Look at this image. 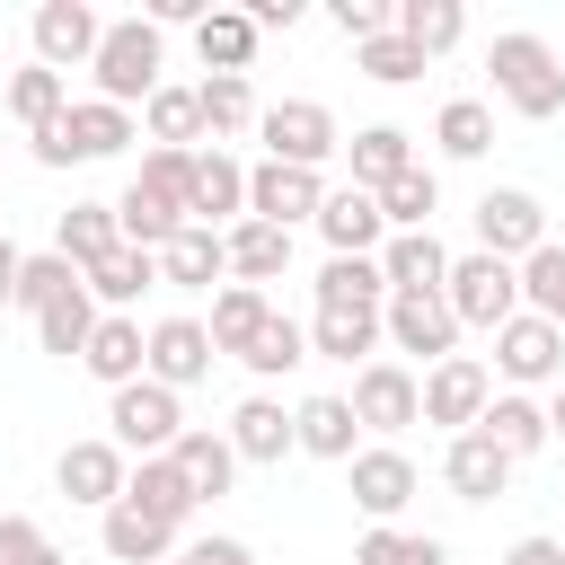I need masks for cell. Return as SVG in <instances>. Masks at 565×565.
I'll return each mask as SVG.
<instances>
[{"mask_svg": "<svg viewBox=\"0 0 565 565\" xmlns=\"http://www.w3.org/2000/svg\"><path fill=\"white\" fill-rule=\"evenodd\" d=\"M353 424L362 433H406L424 424V380L406 362H362L353 371Z\"/></svg>", "mask_w": 565, "mask_h": 565, "instance_id": "cell-9", "label": "cell"}, {"mask_svg": "<svg viewBox=\"0 0 565 565\" xmlns=\"http://www.w3.org/2000/svg\"><path fill=\"white\" fill-rule=\"evenodd\" d=\"M494 371L512 380V388H539V380H565V335L539 318V309H521L512 327H494Z\"/></svg>", "mask_w": 565, "mask_h": 565, "instance_id": "cell-11", "label": "cell"}, {"mask_svg": "<svg viewBox=\"0 0 565 565\" xmlns=\"http://www.w3.org/2000/svg\"><path fill=\"white\" fill-rule=\"evenodd\" d=\"M177 565H194V556H177Z\"/></svg>", "mask_w": 565, "mask_h": 565, "instance_id": "cell-57", "label": "cell"}, {"mask_svg": "<svg viewBox=\"0 0 565 565\" xmlns=\"http://www.w3.org/2000/svg\"><path fill=\"white\" fill-rule=\"evenodd\" d=\"M433 203H441V185H433V168L415 159L388 194H380V212H388V230H433Z\"/></svg>", "mask_w": 565, "mask_h": 565, "instance_id": "cell-48", "label": "cell"}, {"mask_svg": "<svg viewBox=\"0 0 565 565\" xmlns=\"http://www.w3.org/2000/svg\"><path fill=\"white\" fill-rule=\"evenodd\" d=\"M380 274H388V300H424V291L450 282V247H441L433 230H388Z\"/></svg>", "mask_w": 565, "mask_h": 565, "instance_id": "cell-17", "label": "cell"}, {"mask_svg": "<svg viewBox=\"0 0 565 565\" xmlns=\"http://www.w3.org/2000/svg\"><path fill=\"white\" fill-rule=\"evenodd\" d=\"M194 132H203V97H194V88H177V79H168V88H159V97H150V150H185V141H194Z\"/></svg>", "mask_w": 565, "mask_h": 565, "instance_id": "cell-43", "label": "cell"}, {"mask_svg": "<svg viewBox=\"0 0 565 565\" xmlns=\"http://www.w3.org/2000/svg\"><path fill=\"white\" fill-rule=\"evenodd\" d=\"M247 18H256V35H265V26H291V18H300V0H256Z\"/></svg>", "mask_w": 565, "mask_h": 565, "instance_id": "cell-55", "label": "cell"}, {"mask_svg": "<svg viewBox=\"0 0 565 565\" xmlns=\"http://www.w3.org/2000/svg\"><path fill=\"white\" fill-rule=\"evenodd\" d=\"M433 141H441V159H486L494 150V106L486 97H450L433 115Z\"/></svg>", "mask_w": 565, "mask_h": 565, "instance_id": "cell-36", "label": "cell"}, {"mask_svg": "<svg viewBox=\"0 0 565 565\" xmlns=\"http://www.w3.org/2000/svg\"><path fill=\"white\" fill-rule=\"evenodd\" d=\"M194 97H203V132H212V141H230V132H247V124L265 115V106H256V88H247V79H221V71H212Z\"/></svg>", "mask_w": 565, "mask_h": 565, "instance_id": "cell-41", "label": "cell"}, {"mask_svg": "<svg viewBox=\"0 0 565 565\" xmlns=\"http://www.w3.org/2000/svg\"><path fill=\"white\" fill-rule=\"evenodd\" d=\"M291 424H300V450L309 459H353V397H300L291 406Z\"/></svg>", "mask_w": 565, "mask_h": 565, "instance_id": "cell-33", "label": "cell"}, {"mask_svg": "<svg viewBox=\"0 0 565 565\" xmlns=\"http://www.w3.org/2000/svg\"><path fill=\"white\" fill-rule=\"evenodd\" d=\"M477 433H486L503 459H539V450L556 441V433H547V406H530L521 388H503V397L486 406V424H477Z\"/></svg>", "mask_w": 565, "mask_h": 565, "instance_id": "cell-25", "label": "cell"}, {"mask_svg": "<svg viewBox=\"0 0 565 565\" xmlns=\"http://www.w3.org/2000/svg\"><path fill=\"white\" fill-rule=\"evenodd\" d=\"M380 327H388L397 353H424V362H450V344H459V318H450L441 291H424V300H388Z\"/></svg>", "mask_w": 565, "mask_h": 565, "instance_id": "cell-19", "label": "cell"}, {"mask_svg": "<svg viewBox=\"0 0 565 565\" xmlns=\"http://www.w3.org/2000/svg\"><path fill=\"white\" fill-rule=\"evenodd\" d=\"M230 212H247V168L230 150H194V203H185V221L221 230Z\"/></svg>", "mask_w": 565, "mask_h": 565, "instance_id": "cell-23", "label": "cell"}, {"mask_svg": "<svg viewBox=\"0 0 565 565\" xmlns=\"http://www.w3.org/2000/svg\"><path fill=\"white\" fill-rule=\"evenodd\" d=\"M353 71H371L380 88H406V79H424V53L388 26V35H371V44H353Z\"/></svg>", "mask_w": 565, "mask_h": 565, "instance_id": "cell-46", "label": "cell"}, {"mask_svg": "<svg viewBox=\"0 0 565 565\" xmlns=\"http://www.w3.org/2000/svg\"><path fill=\"white\" fill-rule=\"evenodd\" d=\"M380 335H388L380 309H318L309 318V353H327V362H362Z\"/></svg>", "mask_w": 565, "mask_h": 565, "instance_id": "cell-34", "label": "cell"}, {"mask_svg": "<svg viewBox=\"0 0 565 565\" xmlns=\"http://www.w3.org/2000/svg\"><path fill=\"white\" fill-rule=\"evenodd\" d=\"M547 433L565 441V380H556V406H547Z\"/></svg>", "mask_w": 565, "mask_h": 565, "instance_id": "cell-56", "label": "cell"}, {"mask_svg": "<svg viewBox=\"0 0 565 565\" xmlns=\"http://www.w3.org/2000/svg\"><path fill=\"white\" fill-rule=\"evenodd\" d=\"M97 44H106V18H97L88 0H44V9H35V62H44V71L97 62Z\"/></svg>", "mask_w": 565, "mask_h": 565, "instance_id": "cell-15", "label": "cell"}, {"mask_svg": "<svg viewBox=\"0 0 565 565\" xmlns=\"http://www.w3.org/2000/svg\"><path fill=\"white\" fill-rule=\"evenodd\" d=\"M124 141H132V115H124V106H106V97H79V106H62L53 124H35V159H44V168L115 159Z\"/></svg>", "mask_w": 565, "mask_h": 565, "instance_id": "cell-4", "label": "cell"}, {"mask_svg": "<svg viewBox=\"0 0 565 565\" xmlns=\"http://www.w3.org/2000/svg\"><path fill=\"white\" fill-rule=\"evenodd\" d=\"M18 282H26V256L0 238V309H18Z\"/></svg>", "mask_w": 565, "mask_h": 565, "instance_id": "cell-54", "label": "cell"}, {"mask_svg": "<svg viewBox=\"0 0 565 565\" xmlns=\"http://www.w3.org/2000/svg\"><path fill=\"white\" fill-rule=\"evenodd\" d=\"M318 309H388V274H380V256H327V274H318Z\"/></svg>", "mask_w": 565, "mask_h": 565, "instance_id": "cell-32", "label": "cell"}, {"mask_svg": "<svg viewBox=\"0 0 565 565\" xmlns=\"http://www.w3.org/2000/svg\"><path fill=\"white\" fill-rule=\"evenodd\" d=\"M106 441L124 450V459H168L177 441H185V415H177V388H159V380H132V388H115L106 397Z\"/></svg>", "mask_w": 565, "mask_h": 565, "instance_id": "cell-6", "label": "cell"}, {"mask_svg": "<svg viewBox=\"0 0 565 565\" xmlns=\"http://www.w3.org/2000/svg\"><path fill=\"white\" fill-rule=\"evenodd\" d=\"M318 203H327L318 168H282V159L247 168V221H274V230H291V221H318Z\"/></svg>", "mask_w": 565, "mask_h": 565, "instance_id": "cell-14", "label": "cell"}, {"mask_svg": "<svg viewBox=\"0 0 565 565\" xmlns=\"http://www.w3.org/2000/svg\"><path fill=\"white\" fill-rule=\"evenodd\" d=\"M344 150H353V185H362V194H388V185L415 168V141H406L397 124H371V132H353Z\"/></svg>", "mask_w": 565, "mask_h": 565, "instance_id": "cell-29", "label": "cell"}, {"mask_svg": "<svg viewBox=\"0 0 565 565\" xmlns=\"http://www.w3.org/2000/svg\"><path fill=\"white\" fill-rule=\"evenodd\" d=\"M397 35L433 62V53H450V44L468 35V9H459V0H397Z\"/></svg>", "mask_w": 565, "mask_h": 565, "instance_id": "cell-35", "label": "cell"}, {"mask_svg": "<svg viewBox=\"0 0 565 565\" xmlns=\"http://www.w3.org/2000/svg\"><path fill=\"white\" fill-rule=\"evenodd\" d=\"M88 71H97V97H106V106H124V115L150 106V97L168 88V79H159V26H150V18H106V44H97Z\"/></svg>", "mask_w": 565, "mask_h": 565, "instance_id": "cell-3", "label": "cell"}, {"mask_svg": "<svg viewBox=\"0 0 565 565\" xmlns=\"http://www.w3.org/2000/svg\"><path fill=\"white\" fill-rule=\"evenodd\" d=\"M124 503H132V512H150V521H168V530H185L194 486H185V468H177V459H141V468H132V486H124Z\"/></svg>", "mask_w": 565, "mask_h": 565, "instance_id": "cell-31", "label": "cell"}, {"mask_svg": "<svg viewBox=\"0 0 565 565\" xmlns=\"http://www.w3.org/2000/svg\"><path fill=\"white\" fill-rule=\"evenodd\" d=\"M97 539H106V556H115V565H177V530H168V521H150V512H132V503H115Z\"/></svg>", "mask_w": 565, "mask_h": 565, "instance_id": "cell-27", "label": "cell"}, {"mask_svg": "<svg viewBox=\"0 0 565 565\" xmlns=\"http://www.w3.org/2000/svg\"><path fill=\"white\" fill-rule=\"evenodd\" d=\"M441 300H450V318L459 327H512L521 318V265H503V256H450V282H441Z\"/></svg>", "mask_w": 565, "mask_h": 565, "instance_id": "cell-5", "label": "cell"}, {"mask_svg": "<svg viewBox=\"0 0 565 565\" xmlns=\"http://www.w3.org/2000/svg\"><path fill=\"white\" fill-rule=\"evenodd\" d=\"M185 203H194V150H150V159L132 168L124 203H115L124 247H150V256H159V247L185 230Z\"/></svg>", "mask_w": 565, "mask_h": 565, "instance_id": "cell-1", "label": "cell"}, {"mask_svg": "<svg viewBox=\"0 0 565 565\" xmlns=\"http://www.w3.org/2000/svg\"><path fill=\"white\" fill-rule=\"evenodd\" d=\"M185 556H194V565H256V547H247V539H194Z\"/></svg>", "mask_w": 565, "mask_h": 565, "instance_id": "cell-52", "label": "cell"}, {"mask_svg": "<svg viewBox=\"0 0 565 565\" xmlns=\"http://www.w3.org/2000/svg\"><path fill=\"white\" fill-rule=\"evenodd\" d=\"M79 282H88V274H79L71 256H26V282H18V309H26V318H44V309H53L62 291H79Z\"/></svg>", "mask_w": 565, "mask_h": 565, "instance_id": "cell-49", "label": "cell"}, {"mask_svg": "<svg viewBox=\"0 0 565 565\" xmlns=\"http://www.w3.org/2000/svg\"><path fill=\"white\" fill-rule=\"evenodd\" d=\"M221 238H230V274H238V282H256V291L291 265V230H274V221H230Z\"/></svg>", "mask_w": 565, "mask_h": 565, "instance_id": "cell-30", "label": "cell"}, {"mask_svg": "<svg viewBox=\"0 0 565 565\" xmlns=\"http://www.w3.org/2000/svg\"><path fill=\"white\" fill-rule=\"evenodd\" d=\"M53 486L71 494V503H97V512H115L124 503V486H132V459L97 433V441H71L62 459H53Z\"/></svg>", "mask_w": 565, "mask_h": 565, "instance_id": "cell-12", "label": "cell"}, {"mask_svg": "<svg viewBox=\"0 0 565 565\" xmlns=\"http://www.w3.org/2000/svg\"><path fill=\"white\" fill-rule=\"evenodd\" d=\"M168 459L185 468L194 503H203V494H230V477H238V450H230V433H185V441H177Z\"/></svg>", "mask_w": 565, "mask_h": 565, "instance_id": "cell-38", "label": "cell"}, {"mask_svg": "<svg viewBox=\"0 0 565 565\" xmlns=\"http://www.w3.org/2000/svg\"><path fill=\"white\" fill-rule=\"evenodd\" d=\"M256 132H265V159H282V168H327V159L344 150V141H335V115H327L318 97H282V106H265Z\"/></svg>", "mask_w": 565, "mask_h": 565, "instance_id": "cell-7", "label": "cell"}, {"mask_svg": "<svg viewBox=\"0 0 565 565\" xmlns=\"http://www.w3.org/2000/svg\"><path fill=\"white\" fill-rule=\"evenodd\" d=\"M212 327L203 318H159L150 327V380L159 388H194V380H212Z\"/></svg>", "mask_w": 565, "mask_h": 565, "instance_id": "cell-18", "label": "cell"}, {"mask_svg": "<svg viewBox=\"0 0 565 565\" xmlns=\"http://www.w3.org/2000/svg\"><path fill=\"white\" fill-rule=\"evenodd\" d=\"M221 274H230V238L203 230V221H185V230L159 247V282H177V291H212Z\"/></svg>", "mask_w": 565, "mask_h": 565, "instance_id": "cell-22", "label": "cell"}, {"mask_svg": "<svg viewBox=\"0 0 565 565\" xmlns=\"http://www.w3.org/2000/svg\"><path fill=\"white\" fill-rule=\"evenodd\" d=\"M194 53H203V71L247 79V62H256V18H247V9H212V18L194 26Z\"/></svg>", "mask_w": 565, "mask_h": 565, "instance_id": "cell-28", "label": "cell"}, {"mask_svg": "<svg viewBox=\"0 0 565 565\" xmlns=\"http://www.w3.org/2000/svg\"><path fill=\"white\" fill-rule=\"evenodd\" d=\"M230 450H238V459H256V468H274L282 450H300V424H291L274 397H247V406L230 415Z\"/></svg>", "mask_w": 565, "mask_h": 565, "instance_id": "cell-26", "label": "cell"}, {"mask_svg": "<svg viewBox=\"0 0 565 565\" xmlns=\"http://www.w3.org/2000/svg\"><path fill=\"white\" fill-rule=\"evenodd\" d=\"M486 71H494V97H503L521 124H547V115H565V62L547 53V35H530V26L494 35Z\"/></svg>", "mask_w": 565, "mask_h": 565, "instance_id": "cell-2", "label": "cell"}, {"mask_svg": "<svg viewBox=\"0 0 565 565\" xmlns=\"http://www.w3.org/2000/svg\"><path fill=\"white\" fill-rule=\"evenodd\" d=\"M238 362H247L256 380H282V371H300V362H309V327H291V318L274 309V318L256 327V344H247Z\"/></svg>", "mask_w": 565, "mask_h": 565, "instance_id": "cell-40", "label": "cell"}, {"mask_svg": "<svg viewBox=\"0 0 565 565\" xmlns=\"http://www.w3.org/2000/svg\"><path fill=\"white\" fill-rule=\"evenodd\" d=\"M62 106H71V97H62V71H44V62H26V71L9 79V115H18L26 132H35V124H53Z\"/></svg>", "mask_w": 565, "mask_h": 565, "instance_id": "cell-47", "label": "cell"}, {"mask_svg": "<svg viewBox=\"0 0 565 565\" xmlns=\"http://www.w3.org/2000/svg\"><path fill=\"white\" fill-rule=\"evenodd\" d=\"M88 335H97V300H88V282H79V291H62V300L35 318V344H44V353H62V362H71V353H88Z\"/></svg>", "mask_w": 565, "mask_h": 565, "instance_id": "cell-39", "label": "cell"}, {"mask_svg": "<svg viewBox=\"0 0 565 565\" xmlns=\"http://www.w3.org/2000/svg\"><path fill=\"white\" fill-rule=\"evenodd\" d=\"M79 371H88V380H106V388H132V380H150V335L115 309V318H97V335H88Z\"/></svg>", "mask_w": 565, "mask_h": 565, "instance_id": "cell-21", "label": "cell"}, {"mask_svg": "<svg viewBox=\"0 0 565 565\" xmlns=\"http://www.w3.org/2000/svg\"><path fill=\"white\" fill-rule=\"evenodd\" d=\"M503 565H565V547H556V539H512Z\"/></svg>", "mask_w": 565, "mask_h": 565, "instance_id": "cell-53", "label": "cell"}, {"mask_svg": "<svg viewBox=\"0 0 565 565\" xmlns=\"http://www.w3.org/2000/svg\"><path fill=\"white\" fill-rule=\"evenodd\" d=\"M265 318H274V300H265L256 282H230V291L212 300V353H247Z\"/></svg>", "mask_w": 565, "mask_h": 565, "instance_id": "cell-37", "label": "cell"}, {"mask_svg": "<svg viewBox=\"0 0 565 565\" xmlns=\"http://www.w3.org/2000/svg\"><path fill=\"white\" fill-rule=\"evenodd\" d=\"M318 238H327L335 256H380V247H388V212H380V194L335 185V194L318 203Z\"/></svg>", "mask_w": 565, "mask_h": 565, "instance_id": "cell-16", "label": "cell"}, {"mask_svg": "<svg viewBox=\"0 0 565 565\" xmlns=\"http://www.w3.org/2000/svg\"><path fill=\"white\" fill-rule=\"evenodd\" d=\"M486 406H494V371H486V362L450 353V362H433V371H424V424L477 433V424H486Z\"/></svg>", "mask_w": 565, "mask_h": 565, "instance_id": "cell-10", "label": "cell"}, {"mask_svg": "<svg viewBox=\"0 0 565 565\" xmlns=\"http://www.w3.org/2000/svg\"><path fill=\"white\" fill-rule=\"evenodd\" d=\"M141 282H159V256L150 247H115L106 265H88V300H141Z\"/></svg>", "mask_w": 565, "mask_h": 565, "instance_id": "cell-42", "label": "cell"}, {"mask_svg": "<svg viewBox=\"0 0 565 565\" xmlns=\"http://www.w3.org/2000/svg\"><path fill=\"white\" fill-rule=\"evenodd\" d=\"M477 247L503 256V265H530V256L547 247V212H539V194H521V185H486V194H477Z\"/></svg>", "mask_w": 565, "mask_h": 565, "instance_id": "cell-8", "label": "cell"}, {"mask_svg": "<svg viewBox=\"0 0 565 565\" xmlns=\"http://www.w3.org/2000/svg\"><path fill=\"white\" fill-rule=\"evenodd\" d=\"M353 565H450L441 539H415V530H362L353 539Z\"/></svg>", "mask_w": 565, "mask_h": 565, "instance_id": "cell-44", "label": "cell"}, {"mask_svg": "<svg viewBox=\"0 0 565 565\" xmlns=\"http://www.w3.org/2000/svg\"><path fill=\"white\" fill-rule=\"evenodd\" d=\"M327 18H335V35H353V44H371V35H388V26H397V9H388V0H327Z\"/></svg>", "mask_w": 565, "mask_h": 565, "instance_id": "cell-51", "label": "cell"}, {"mask_svg": "<svg viewBox=\"0 0 565 565\" xmlns=\"http://www.w3.org/2000/svg\"><path fill=\"white\" fill-rule=\"evenodd\" d=\"M521 300H530V309H539V318L565 335V247H556V238H547V247L521 265Z\"/></svg>", "mask_w": 565, "mask_h": 565, "instance_id": "cell-45", "label": "cell"}, {"mask_svg": "<svg viewBox=\"0 0 565 565\" xmlns=\"http://www.w3.org/2000/svg\"><path fill=\"white\" fill-rule=\"evenodd\" d=\"M0 565H62V547H53L26 512H0Z\"/></svg>", "mask_w": 565, "mask_h": 565, "instance_id": "cell-50", "label": "cell"}, {"mask_svg": "<svg viewBox=\"0 0 565 565\" xmlns=\"http://www.w3.org/2000/svg\"><path fill=\"white\" fill-rule=\"evenodd\" d=\"M344 477H353V503H362L380 530H388V521L415 503V459H406L397 441H371V450H353V459H344Z\"/></svg>", "mask_w": 565, "mask_h": 565, "instance_id": "cell-13", "label": "cell"}, {"mask_svg": "<svg viewBox=\"0 0 565 565\" xmlns=\"http://www.w3.org/2000/svg\"><path fill=\"white\" fill-rule=\"evenodd\" d=\"M115 247H124V230H115V203H71V212L53 221V256H71L79 274H88V265H106Z\"/></svg>", "mask_w": 565, "mask_h": 565, "instance_id": "cell-24", "label": "cell"}, {"mask_svg": "<svg viewBox=\"0 0 565 565\" xmlns=\"http://www.w3.org/2000/svg\"><path fill=\"white\" fill-rule=\"evenodd\" d=\"M512 468H521V459H503L486 433H450V450H441V486H450L459 503H494V494L512 486Z\"/></svg>", "mask_w": 565, "mask_h": 565, "instance_id": "cell-20", "label": "cell"}]
</instances>
